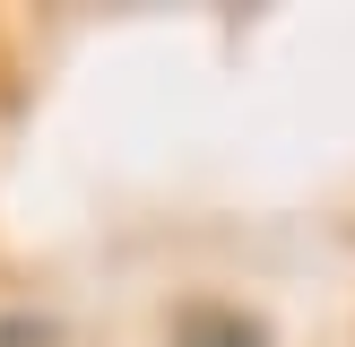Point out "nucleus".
<instances>
[{"instance_id":"nucleus-1","label":"nucleus","mask_w":355,"mask_h":347,"mask_svg":"<svg viewBox=\"0 0 355 347\" xmlns=\"http://www.w3.org/2000/svg\"><path fill=\"white\" fill-rule=\"evenodd\" d=\"M173 347H269V330L234 304H182L173 312Z\"/></svg>"},{"instance_id":"nucleus-2","label":"nucleus","mask_w":355,"mask_h":347,"mask_svg":"<svg viewBox=\"0 0 355 347\" xmlns=\"http://www.w3.org/2000/svg\"><path fill=\"white\" fill-rule=\"evenodd\" d=\"M52 339H61L52 321H0V347H52Z\"/></svg>"}]
</instances>
